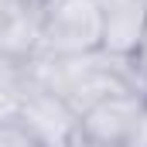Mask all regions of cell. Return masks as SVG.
Here are the masks:
<instances>
[{"mask_svg": "<svg viewBox=\"0 0 147 147\" xmlns=\"http://www.w3.org/2000/svg\"><path fill=\"white\" fill-rule=\"evenodd\" d=\"M21 127L31 134V140L41 147H69L79 144V113L51 89L45 86H28L21 110H17Z\"/></svg>", "mask_w": 147, "mask_h": 147, "instance_id": "cell-3", "label": "cell"}, {"mask_svg": "<svg viewBox=\"0 0 147 147\" xmlns=\"http://www.w3.org/2000/svg\"><path fill=\"white\" fill-rule=\"evenodd\" d=\"M103 45L96 0H45L41 3V51L79 55Z\"/></svg>", "mask_w": 147, "mask_h": 147, "instance_id": "cell-2", "label": "cell"}, {"mask_svg": "<svg viewBox=\"0 0 147 147\" xmlns=\"http://www.w3.org/2000/svg\"><path fill=\"white\" fill-rule=\"evenodd\" d=\"M28 86H31V79H28L24 62L0 55V120L17 116L21 99H24V92H28Z\"/></svg>", "mask_w": 147, "mask_h": 147, "instance_id": "cell-6", "label": "cell"}, {"mask_svg": "<svg viewBox=\"0 0 147 147\" xmlns=\"http://www.w3.org/2000/svg\"><path fill=\"white\" fill-rule=\"evenodd\" d=\"M134 58H137V69H140V79H144V89H147V38L140 41V48L134 51Z\"/></svg>", "mask_w": 147, "mask_h": 147, "instance_id": "cell-7", "label": "cell"}, {"mask_svg": "<svg viewBox=\"0 0 147 147\" xmlns=\"http://www.w3.org/2000/svg\"><path fill=\"white\" fill-rule=\"evenodd\" d=\"M79 144L147 147V92L127 89L89 106L79 116Z\"/></svg>", "mask_w": 147, "mask_h": 147, "instance_id": "cell-1", "label": "cell"}, {"mask_svg": "<svg viewBox=\"0 0 147 147\" xmlns=\"http://www.w3.org/2000/svg\"><path fill=\"white\" fill-rule=\"evenodd\" d=\"M41 3H10L0 14V55L28 62L41 51Z\"/></svg>", "mask_w": 147, "mask_h": 147, "instance_id": "cell-5", "label": "cell"}, {"mask_svg": "<svg viewBox=\"0 0 147 147\" xmlns=\"http://www.w3.org/2000/svg\"><path fill=\"white\" fill-rule=\"evenodd\" d=\"M0 14H3V7H0Z\"/></svg>", "mask_w": 147, "mask_h": 147, "instance_id": "cell-8", "label": "cell"}, {"mask_svg": "<svg viewBox=\"0 0 147 147\" xmlns=\"http://www.w3.org/2000/svg\"><path fill=\"white\" fill-rule=\"evenodd\" d=\"M103 21V45L116 55H134L147 38V0H96Z\"/></svg>", "mask_w": 147, "mask_h": 147, "instance_id": "cell-4", "label": "cell"}]
</instances>
